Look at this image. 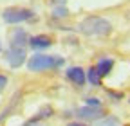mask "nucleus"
Returning <instances> with one entry per match:
<instances>
[{
  "label": "nucleus",
  "mask_w": 130,
  "mask_h": 126,
  "mask_svg": "<svg viewBox=\"0 0 130 126\" xmlns=\"http://www.w3.org/2000/svg\"><path fill=\"white\" fill-rule=\"evenodd\" d=\"M6 85H7V77L0 74V90H2V88H6Z\"/></svg>",
  "instance_id": "nucleus-17"
},
{
  "label": "nucleus",
  "mask_w": 130,
  "mask_h": 126,
  "mask_svg": "<svg viewBox=\"0 0 130 126\" xmlns=\"http://www.w3.org/2000/svg\"><path fill=\"white\" fill-rule=\"evenodd\" d=\"M29 45L35 51H42V49H49V47L53 45V40H51V36H47V34H36V36L29 38Z\"/></svg>",
  "instance_id": "nucleus-6"
},
{
  "label": "nucleus",
  "mask_w": 130,
  "mask_h": 126,
  "mask_svg": "<svg viewBox=\"0 0 130 126\" xmlns=\"http://www.w3.org/2000/svg\"><path fill=\"white\" fill-rule=\"evenodd\" d=\"M16 99H18V94H16V96H14V97L11 99L9 106H7L6 110H2V114H0V122H2V121H4V119H6V117H7L9 114H11V110H13V108H14V104H16Z\"/></svg>",
  "instance_id": "nucleus-11"
},
{
  "label": "nucleus",
  "mask_w": 130,
  "mask_h": 126,
  "mask_svg": "<svg viewBox=\"0 0 130 126\" xmlns=\"http://www.w3.org/2000/svg\"><path fill=\"white\" fill-rule=\"evenodd\" d=\"M56 2H60V4H63V2H65V0H56Z\"/></svg>",
  "instance_id": "nucleus-20"
},
{
  "label": "nucleus",
  "mask_w": 130,
  "mask_h": 126,
  "mask_svg": "<svg viewBox=\"0 0 130 126\" xmlns=\"http://www.w3.org/2000/svg\"><path fill=\"white\" fill-rule=\"evenodd\" d=\"M29 43V36L24 29H14L11 36V47H25Z\"/></svg>",
  "instance_id": "nucleus-8"
},
{
  "label": "nucleus",
  "mask_w": 130,
  "mask_h": 126,
  "mask_svg": "<svg viewBox=\"0 0 130 126\" xmlns=\"http://www.w3.org/2000/svg\"><path fill=\"white\" fill-rule=\"evenodd\" d=\"M67 77L74 83V85H78V87H81V85H85V72H83V69L81 67H71L69 70H67Z\"/></svg>",
  "instance_id": "nucleus-7"
},
{
  "label": "nucleus",
  "mask_w": 130,
  "mask_h": 126,
  "mask_svg": "<svg viewBox=\"0 0 130 126\" xmlns=\"http://www.w3.org/2000/svg\"><path fill=\"white\" fill-rule=\"evenodd\" d=\"M112 67H114V59H112V58H103V59L98 61L96 70H98V74L103 77V76H107V74L112 70Z\"/></svg>",
  "instance_id": "nucleus-9"
},
{
  "label": "nucleus",
  "mask_w": 130,
  "mask_h": 126,
  "mask_svg": "<svg viewBox=\"0 0 130 126\" xmlns=\"http://www.w3.org/2000/svg\"><path fill=\"white\" fill-rule=\"evenodd\" d=\"M126 18H128V20H130V9H128V11H126Z\"/></svg>",
  "instance_id": "nucleus-19"
},
{
  "label": "nucleus",
  "mask_w": 130,
  "mask_h": 126,
  "mask_svg": "<svg viewBox=\"0 0 130 126\" xmlns=\"http://www.w3.org/2000/svg\"><path fill=\"white\" fill-rule=\"evenodd\" d=\"M67 126H87V124H83V122H78V121H76V122H69Z\"/></svg>",
  "instance_id": "nucleus-18"
},
{
  "label": "nucleus",
  "mask_w": 130,
  "mask_h": 126,
  "mask_svg": "<svg viewBox=\"0 0 130 126\" xmlns=\"http://www.w3.org/2000/svg\"><path fill=\"white\" fill-rule=\"evenodd\" d=\"M76 115L79 117V119H83V121H98L101 115H105V112L101 110V106H81V108H78V112H76Z\"/></svg>",
  "instance_id": "nucleus-5"
},
{
  "label": "nucleus",
  "mask_w": 130,
  "mask_h": 126,
  "mask_svg": "<svg viewBox=\"0 0 130 126\" xmlns=\"http://www.w3.org/2000/svg\"><path fill=\"white\" fill-rule=\"evenodd\" d=\"M125 126H130V124H125Z\"/></svg>",
  "instance_id": "nucleus-22"
},
{
  "label": "nucleus",
  "mask_w": 130,
  "mask_h": 126,
  "mask_svg": "<svg viewBox=\"0 0 130 126\" xmlns=\"http://www.w3.org/2000/svg\"><path fill=\"white\" fill-rule=\"evenodd\" d=\"M78 31L85 36H107L110 34L112 25L107 18L101 16H87L83 22L78 25Z\"/></svg>",
  "instance_id": "nucleus-1"
},
{
  "label": "nucleus",
  "mask_w": 130,
  "mask_h": 126,
  "mask_svg": "<svg viewBox=\"0 0 130 126\" xmlns=\"http://www.w3.org/2000/svg\"><path fill=\"white\" fill-rule=\"evenodd\" d=\"M0 51H2V43H0Z\"/></svg>",
  "instance_id": "nucleus-21"
},
{
  "label": "nucleus",
  "mask_w": 130,
  "mask_h": 126,
  "mask_svg": "<svg viewBox=\"0 0 130 126\" xmlns=\"http://www.w3.org/2000/svg\"><path fill=\"white\" fill-rule=\"evenodd\" d=\"M63 63V58L60 56H47V54H35L32 58H29L27 61V69L29 70H47V69H56Z\"/></svg>",
  "instance_id": "nucleus-2"
},
{
  "label": "nucleus",
  "mask_w": 130,
  "mask_h": 126,
  "mask_svg": "<svg viewBox=\"0 0 130 126\" xmlns=\"http://www.w3.org/2000/svg\"><path fill=\"white\" fill-rule=\"evenodd\" d=\"M85 79H87L90 85H94V87H100V85H101V76L98 74L96 67H90V69L85 72Z\"/></svg>",
  "instance_id": "nucleus-10"
},
{
  "label": "nucleus",
  "mask_w": 130,
  "mask_h": 126,
  "mask_svg": "<svg viewBox=\"0 0 130 126\" xmlns=\"http://www.w3.org/2000/svg\"><path fill=\"white\" fill-rule=\"evenodd\" d=\"M32 14L35 13L27 7H7L2 13V18H4L6 24H20V22L31 20Z\"/></svg>",
  "instance_id": "nucleus-3"
},
{
  "label": "nucleus",
  "mask_w": 130,
  "mask_h": 126,
  "mask_svg": "<svg viewBox=\"0 0 130 126\" xmlns=\"http://www.w3.org/2000/svg\"><path fill=\"white\" fill-rule=\"evenodd\" d=\"M25 58H27V54H25L24 47H9V49L6 51V61L13 69H18L20 65H24Z\"/></svg>",
  "instance_id": "nucleus-4"
},
{
  "label": "nucleus",
  "mask_w": 130,
  "mask_h": 126,
  "mask_svg": "<svg viewBox=\"0 0 130 126\" xmlns=\"http://www.w3.org/2000/svg\"><path fill=\"white\" fill-rule=\"evenodd\" d=\"M98 126H119V121H118V117H114V115H107V119L100 121Z\"/></svg>",
  "instance_id": "nucleus-12"
},
{
  "label": "nucleus",
  "mask_w": 130,
  "mask_h": 126,
  "mask_svg": "<svg viewBox=\"0 0 130 126\" xmlns=\"http://www.w3.org/2000/svg\"><path fill=\"white\" fill-rule=\"evenodd\" d=\"M53 112H54V110H53L51 106H43V108L40 110V112H38V115H36V117L42 121V119H47V117H51V115H53Z\"/></svg>",
  "instance_id": "nucleus-13"
},
{
  "label": "nucleus",
  "mask_w": 130,
  "mask_h": 126,
  "mask_svg": "<svg viewBox=\"0 0 130 126\" xmlns=\"http://www.w3.org/2000/svg\"><path fill=\"white\" fill-rule=\"evenodd\" d=\"M67 14H69V11H67V7H56L54 9V16H58V18H61V16H67Z\"/></svg>",
  "instance_id": "nucleus-14"
},
{
  "label": "nucleus",
  "mask_w": 130,
  "mask_h": 126,
  "mask_svg": "<svg viewBox=\"0 0 130 126\" xmlns=\"http://www.w3.org/2000/svg\"><path fill=\"white\" fill-rule=\"evenodd\" d=\"M85 101H87L89 106H101V103H100V99H98V97H87Z\"/></svg>",
  "instance_id": "nucleus-15"
},
{
  "label": "nucleus",
  "mask_w": 130,
  "mask_h": 126,
  "mask_svg": "<svg viewBox=\"0 0 130 126\" xmlns=\"http://www.w3.org/2000/svg\"><path fill=\"white\" fill-rule=\"evenodd\" d=\"M107 94H108V96H110L112 99H118V101H119V99H123V94H118V92H112V90H108Z\"/></svg>",
  "instance_id": "nucleus-16"
}]
</instances>
